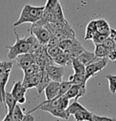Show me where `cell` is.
Returning a JSON list of instances; mask_svg holds the SVG:
<instances>
[{
	"mask_svg": "<svg viewBox=\"0 0 116 121\" xmlns=\"http://www.w3.org/2000/svg\"><path fill=\"white\" fill-rule=\"evenodd\" d=\"M14 33L16 36L15 43L11 46H10V45L6 46V48L8 50L7 58L9 60L15 59L16 57L21 54L30 52L32 45L37 40L35 36L30 33H29V36H25L24 38H20L15 29H14Z\"/></svg>",
	"mask_w": 116,
	"mask_h": 121,
	"instance_id": "obj_1",
	"label": "cell"
},
{
	"mask_svg": "<svg viewBox=\"0 0 116 121\" xmlns=\"http://www.w3.org/2000/svg\"><path fill=\"white\" fill-rule=\"evenodd\" d=\"M45 6H33L29 4H26L23 6L20 13L19 17L17 22L14 23V27H17L25 23L33 24L42 18L44 12Z\"/></svg>",
	"mask_w": 116,
	"mask_h": 121,
	"instance_id": "obj_2",
	"label": "cell"
},
{
	"mask_svg": "<svg viewBox=\"0 0 116 121\" xmlns=\"http://www.w3.org/2000/svg\"><path fill=\"white\" fill-rule=\"evenodd\" d=\"M42 110L44 112H47L50 113L52 116H55V117L62 119V120H69L70 117V114L69 112L67 111V109L60 108L57 106H54L50 103H41L39 105H37L36 108L32 109L31 111H29L27 113H31L33 112H35L36 110Z\"/></svg>",
	"mask_w": 116,
	"mask_h": 121,
	"instance_id": "obj_3",
	"label": "cell"
},
{
	"mask_svg": "<svg viewBox=\"0 0 116 121\" xmlns=\"http://www.w3.org/2000/svg\"><path fill=\"white\" fill-rule=\"evenodd\" d=\"M29 33L34 36L36 39L38 40V42L43 45H47L52 36L51 33L47 29L46 26L37 23L32 24Z\"/></svg>",
	"mask_w": 116,
	"mask_h": 121,
	"instance_id": "obj_4",
	"label": "cell"
},
{
	"mask_svg": "<svg viewBox=\"0 0 116 121\" xmlns=\"http://www.w3.org/2000/svg\"><path fill=\"white\" fill-rule=\"evenodd\" d=\"M107 57H103V58H95L92 62L86 65L85 75L87 79H90L99 72H101L107 65Z\"/></svg>",
	"mask_w": 116,
	"mask_h": 121,
	"instance_id": "obj_5",
	"label": "cell"
},
{
	"mask_svg": "<svg viewBox=\"0 0 116 121\" xmlns=\"http://www.w3.org/2000/svg\"><path fill=\"white\" fill-rule=\"evenodd\" d=\"M34 55L36 58V63L39 65V67L42 69H45L47 66L52 65L53 63V59L50 57L47 52V45H42L37 51H36L34 53H32Z\"/></svg>",
	"mask_w": 116,
	"mask_h": 121,
	"instance_id": "obj_6",
	"label": "cell"
},
{
	"mask_svg": "<svg viewBox=\"0 0 116 121\" xmlns=\"http://www.w3.org/2000/svg\"><path fill=\"white\" fill-rule=\"evenodd\" d=\"M86 84L87 83L79 84V85L72 84L71 87L69 88V90L65 94V96L69 98V100L74 99L75 100H78L79 97H84L86 94V92H87Z\"/></svg>",
	"mask_w": 116,
	"mask_h": 121,
	"instance_id": "obj_7",
	"label": "cell"
},
{
	"mask_svg": "<svg viewBox=\"0 0 116 121\" xmlns=\"http://www.w3.org/2000/svg\"><path fill=\"white\" fill-rule=\"evenodd\" d=\"M45 70L46 71L48 76L49 77L51 81L55 82H60L63 81V77L65 75V67L61 66H54V65H49L47 66L45 68Z\"/></svg>",
	"mask_w": 116,
	"mask_h": 121,
	"instance_id": "obj_8",
	"label": "cell"
},
{
	"mask_svg": "<svg viewBox=\"0 0 116 121\" xmlns=\"http://www.w3.org/2000/svg\"><path fill=\"white\" fill-rule=\"evenodd\" d=\"M16 64L20 69L24 70L31 64L36 63V58L34 55L28 52V53L21 54L16 57Z\"/></svg>",
	"mask_w": 116,
	"mask_h": 121,
	"instance_id": "obj_9",
	"label": "cell"
},
{
	"mask_svg": "<svg viewBox=\"0 0 116 121\" xmlns=\"http://www.w3.org/2000/svg\"><path fill=\"white\" fill-rule=\"evenodd\" d=\"M51 35L55 36L59 40H65V39H73L76 38V33L73 30L72 27L68 23L66 26L59 30L53 31L51 33Z\"/></svg>",
	"mask_w": 116,
	"mask_h": 121,
	"instance_id": "obj_10",
	"label": "cell"
},
{
	"mask_svg": "<svg viewBox=\"0 0 116 121\" xmlns=\"http://www.w3.org/2000/svg\"><path fill=\"white\" fill-rule=\"evenodd\" d=\"M59 87H60V82H59L50 81V82L48 84V86L45 87L44 90L46 101L51 100L57 97L59 93Z\"/></svg>",
	"mask_w": 116,
	"mask_h": 121,
	"instance_id": "obj_11",
	"label": "cell"
},
{
	"mask_svg": "<svg viewBox=\"0 0 116 121\" xmlns=\"http://www.w3.org/2000/svg\"><path fill=\"white\" fill-rule=\"evenodd\" d=\"M26 92H27V89L23 86L22 82L17 81L14 83L10 93L13 97H14V99L18 101V100L20 99L21 97H26Z\"/></svg>",
	"mask_w": 116,
	"mask_h": 121,
	"instance_id": "obj_12",
	"label": "cell"
},
{
	"mask_svg": "<svg viewBox=\"0 0 116 121\" xmlns=\"http://www.w3.org/2000/svg\"><path fill=\"white\" fill-rule=\"evenodd\" d=\"M42 70H41L39 73H37V74H33V75H31V76H29L26 78H23L22 84H23V86L27 90L30 88H33V87L37 88V86H38V84L40 82L41 77H42Z\"/></svg>",
	"mask_w": 116,
	"mask_h": 121,
	"instance_id": "obj_13",
	"label": "cell"
},
{
	"mask_svg": "<svg viewBox=\"0 0 116 121\" xmlns=\"http://www.w3.org/2000/svg\"><path fill=\"white\" fill-rule=\"evenodd\" d=\"M53 62L56 63L59 66L61 67H69L71 66L72 58L70 56V55L66 52H61L60 54H59L57 56H56L55 58H53Z\"/></svg>",
	"mask_w": 116,
	"mask_h": 121,
	"instance_id": "obj_14",
	"label": "cell"
},
{
	"mask_svg": "<svg viewBox=\"0 0 116 121\" xmlns=\"http://www.w3.org/2000/svg\"><path fill=\"white\" fill-rule=\"evenodd\" d=\"M95 21L97 33L109 36L111 33V27L108 22L104 18H97V19H95Z\"/></svg>",
	"mask_w": 116,
	"mask_h": 121,
	"instance_id": "obj_15",
	"label": "cell"
},
{
	"mask_svg": "<svg viewBox=\"0 0 116 121\" xmlns=\"http://www.w3.org/2000/svg\"><path fill=\"white\" fill-rule=\"evenodd\" d=\"M11 70H7L0 76V102L4 103V100L6 97V84L8 82L9 78H10Z\"/></svg>",
	"mask_w": 116,
	"mask_h": 121,
	"instance_id": "obj_16",
	"label": "cell"
},
{
	"mask_svg": "<svg viewBox=\"0 0 116 121\" xmlns=\"http://www.w3.org/2000/svg\"><path fill=\"white\" fill-rule=\"evenodd\" d=\"M3 104H4V105H5L6 114H8V115L12 116V112L15 108L16 104H18V102H17V100L14 99V97L12 96L11 93L6 92Z\"/></svg>",
	"mask_w": 116,
	"mask_h": 121,
	"instance_id": "obj_17",
	"label": "cell"
},
{
	"mask_svg": "<svg viewBox=\"0 0 116 121\" xmlns=\"http://www.w3.org/2000/svg\"><path fill=\"white\" fill-rule=\"evenodd\" d=\"M84 50L86 49L84 48L81 43L79 42L77 39H76L75 43H74L73 46L72 47V48L70 49L69 51H68L66 52H68V53L70 55V56H71L72 59H74V58H77Z\"/></svg>",
	"mask_w": 116,
	"mask_h": 121,
	"instance_id": "obj_18",
	"label": "cell"
},
{
	"mask_svg": "<svg viewBox=\"0 0 116 121\" xmlns=\"http://www.w3.org/2000/svg\"><path fill=\"white\" fill-rule=\"evenodd\" d=\"M50 78L48 76L46 71L45 70V69L42 70V77H41V80H40V82L38 84V86H37V94L41 95L43 91L45 90V87L48 86V84L50 82Z\"/></svg>",
	"mask_w": 116,
	"mask_h": 121,
	"instance_id": "obj_19",
	"label": "cell"
},
{
	"mask_svg": "<svg viewBox=\"0 0 116 121\" xmlns=\"http://www.w3.org/2000/svg\"><path fill=\"white\" fill-rule=\"evenodd\" d=\"M97 33L96 26H95V21L92 20L88 23L85 29V34H84V40H89L93 38L95 34Z\"/></svg>",
	"mask_w": 116,
	"mask_h": 121,
	"instance_id": "obj_20",
	"label": "cell"
},
{
	"mask_svg": "<svg viewBox=\"0 0 116 121\" xmlns=\"http://www.w3.org/2000/svg\"><path fill=\"white\" fill-rule=\"evenodd\" d=\"M73 116L75 120L78 121H92L93 113L87 109V110L77 112Z\"/></svg>",
	"mask_w": 116,
	"mask_h": 121,
	"instance_id": "obj_21",
	"label": "cell"
},
{
	"mask_svg": "<svg viewBox=\"0 0 116 121\" xmlns=\"http://www.w3.org/2000/svg\"><path fill=\"white\" fill-rule=\"evenodd\" d=\"M77 59L86 66L87 64H88V63H90L91 62H92L95 59V56L94 52H90L87 51V50H84V51L77 57Z\"/></svg>",
	"mask_w": 116,
	"mask_h": 121,
	"instance_id": "obj_22",
	"label": "cell"
},
{
	"mask_svg": "<svg viewBox=\"0 0 116 121\" xmlns=\"http://www.w3.org/2000/svg\"><path fill=\"white\" fill-rule=\"evenodd\" d=\"M71 66L73 69L74 73L76 74H85L86 66L83 63H81L77 58L72 59Z\"/></svg>",
	"mask_w": 116,
	"mask_h": 121,
	"instance_id": "obj_23",
	"label": "cell"
},
{
	"mask_svg": "<svg viewBox=\"0 0 116 121\" xmlns=\"http://www.w3.org/2000/svg\"><path fill=\"white\" fill-rule=\"evenodd\" d=\"M69 81L72 84H83V83H87L88 79L86 78L85 74H76L74 73L73 74L70 75L69 77Z\"/></svg>",
	"mask_w": 116,
	"mask_h": 121,
	"instance_id": "obj_24",
	"label": "cell"
},
{
	"mask_svg": "<svg viewBox=\"0 0 116 121\" xmlns=\"http://www.w3.org/2000/svg\"><path fill=\"white\" fill-rule=\"evenodd\" d=\"M109 50L106 48L102 44H95V58H103L107 57L109 53Z\"/></svg>",
	"mask_w": 116,
	"mask_h": 121,
	"instance_id": "obj_25",
	"label": "cell"
},
{
	"mask_svg": "<svg viewBox=\"0 0 116 121\" xmlns=\"http://www.w3.org/2000/svg\"><path fill=\"white\" fill-rule=\"evenodd\" d=\"M42 70H43V69H42V68L39 67V65L37 64L36 63H33V64H31L29 67H27L26 69L22 70L24 73L23 78H26V77L31 76V75H33V74H37V73H39Z\"/></svg>",
	"mask_w": 116,
	"mask_h": 121,
	"instance_id": "obj_26",
	"label": "cell"
},
{
	"mask_svg": "<svg viewBox=\"0 0 116 121\" xmlns=\"http://www.w3.org/2000/svg\"><path fill=\"white\" fill-rule=\"evenodd\" d=\"M87 110V108L85 107H84L82 104H80L77 100H74V102L71 104H69V106L68 107L67 111L69 112L70 115H74L75 113L79 111H84Z\"/></svg>",
	"mask_w": 116,
	"mask_h": 121,
	"instance_id": "obj_27",
	"label": "cell"
},
{
	"mask_svg": "<svg viewBox=\"0 0 116 121\" xmlns=\"http://www.w3.org/2000/svg\"><path fill=\"white\" fill-rule=\"evenodd\" d=\"M25 114L22 111V108L20 107L19 104H17L12 112L13 121H22L23 120Z\"/></svg>",
	"mask_w": 116,
	"mask_h": 121,
	"instance_id": "obj_28",
	"label": "cell"
},
{
	"mask_svg": "<svg viewBox=\"0 0 116 121\" xmlns=\"http://www.w3.org/2000/svg\"><path fill=\"white\" fill-rule=\"evenodd\" d=\"M106 79L108 81V87L111 94L116 93V75L107 74L106 75Z\"/></svg>",
	"mask_w": 116,
	"mask_h": 121,
	"instance_id": "obj_29",
	"label": "cell"
},
{
	"mask_svg": "<svg viewBox=\"0 0 116 121\" xmlns=\"http://www.w3.org/2000/svg\"><path fill=\"white\" fill-rule=\"evenodd\" d=\"M72 84L69 81H62L60 82V87H59V93L58 96L56 97H60L61 96L65 95L67 91L69 90Z\"/></svg>",
	"mask_w": 116,
	"mask_h": 121,
	"instance_id": "obj_30",
	"label": "cell"
},
{
	"mask_svg": "<svg viewBox=\"0 0 116 121\" xmlns=\"http://www.w3.org/2000/svg\"><path fill=\"white\" fill-rule=\"evenodd\" d=\"M64 51L59 47V45H56V46H51L49 47L47 46V52L48 54L52 58H55L56 56H57L59 54H60L61 52H63Z\"/></svg>",
	"mask_w": 116,
	"mask_h": 121,
	"instance_id": "obj_31",
	"label": "cell"
},
{
	"mask_svg": "<svg viewBox=\"0 0 116 121\" xmlns=\"http://www.w3.org/2000/svg\"><path fill=\"white\" fill-rule=\"evenodd\" d=\"M13 68V63L11 61H1L0 62V76L7 70H11Z\"/></svg>",
	"mask_w": 116,
	"mask_h": 121,
	"instance_id": "obj_32",
	"label": "cell"
},
{
	"mask_svg": "<svg viewBox=\"0 0 116 121\" xmlns=\"http://www.w3.org/2000/svg\"><path fill=\"white\" fill-rule=\"evenodd\" d=\"M102 44H103L106 48H107L109 51H111V50L116 48L115 42L114 41L113 39L110 37V36H107V37L103 40V42L102 43Z\"/></svg>",
	"mask_w": 116,
	"mask_h": 121,
	"instance_id": "obj_33",
	"label": "cell"
},
{
	"mask_svg": "<svg viewBox=\"0 0 116 121\" xmlns=\"http://www.w3.org/2000/svg\"><path fill=\"white\" fill-rule=\"evenodd\" d=\"M107 37V36L103 35V34H100L99 33H96L95 34V36H93V38L92 39V42L94 43V44H102L103 42V40Z\"/></svg>",
	"mask_w": 116,
	"mask_h": 121,
	"instance_id": "obj_34",
	"label": "cell"
},
{
	"mask_svg": "<svg viewBox=\"0 0 116 121\" xmlns=\"http://www.w3.org/2000/svg\"><path fill=\"white\" fill-rule=\"evenodd\" d=\"M92 121H116V118L107 117V116H100L93 113Z\"/></svg>",
	"mask_w": 116,
	"mask_h": 121,
	"instance_id": "obj_35",
	"label": "cell"
},
{
	"mask_svg": "<svg viewBox=\"0 0 116 121\" xmlns=\"http://www.w3.org/2000/svg\"><path fill=\"white\" fill-rule=\"evenodd\" d=\"M59 3H60L59 0H47L45 5V10H53Z\"/></svg>",
	"mask_w": 116,
	"mask_h": 121,
	"instance_id": "obj_36",
	"label": "cell"
},
{
	"mask_svg": "<svg viewBox=\"0 0 116 121\" xmlns=\"http://www.w3.org/2000/svg\"><path fill=\"white\" fill-rule=\"evenodd\" d=\"M59 42H60V40H59L57 38H56L55 36H51V38L49 39V42H48V44H47V46H49V47L56 46V45H58Z\"/></svg>",
	"mask_w": 116,
	"mask_h": 121,
	"instance_id": "obj_37",
	"label": "cell"
},
{
	"mask_svg": "<svg viewBox=\"0 0 116 121\" xmlns=\"http://www.w3.org/2000/svg\"><path fill=\"white\" fill-rule=\"evenodd\" d=\"M107 59H108V60H111V61L116 60V48L109 52V53L107 55Z\"/></svg>",
	"mask_w": 116,
	"mask_h": 121,
	"instance_id": "obj_38",
	"label": "cell"
},
{
	"mask_svg": "<svg viewBox=\"0 0 116 121\" xmlns=\"http://www.w3.org/2000/svg\"><path fill=\"white\" fill-rule=\"evenodd\" d=\"M109 36L113 39V40L115 42V44H116V29H111V33H110Z\"/></svg>",
	"mask_w": 116,
	"mask_h": 121,
	"instance_id": "obj_39",
	"label": "cell"
},
{
	"mask_svg": "<svg viewBox=\"0 0 116 121\" xmlns=\"http://www.w3.org/2000/svg\"><path fill=\"white\" fill-rule=\"evenodd\" d=\"M23 120H26V121H33L34 120V118H33V116L30 115V113H27L26 115H25Z\"/></svg>",
	"mask_w": 116,
	"mask_h": 121,
	"instance_id": "obj_40",
	"label": "cell"
},
{
	"mask_svg": "<svg viewBox=\"0 0 116 121\" xmlns=\"http://www.w3.org/2000/svg\"><path fill=\"white\" fill-rule=\"evenodd\" d=\"M26 101V97H21L20 99L18 100V104H25Z\"/></svg>",
	"mask_w": 116,
	"mask_h": 121,
	"instance_id": "obj_41",
	"label": "cell"
}]
</instances>
